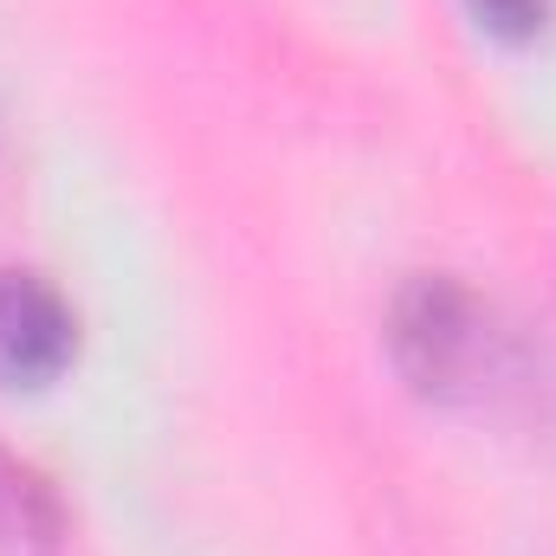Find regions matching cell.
Listing matches in <instances>:
<instances>
[{
  "instance_id": "obj_1",
  "label": "cell",
  "mask_w": 556,
  "mask_h": 556,
  "mask_svg": "<svg viewBox=\"0 0 556 556\" xmlns=\"http://www.w3.org/2000/svg\"><path fill=\"white\" fill-rule=\"evenodd\" d=\"M472 350H479V330H472L466 291L446 278L408 285V298L395 304V356L420 389H453L466 376Z\"/></svg>"
},
{
  "instance_id": "obj_4",
  "label": "cell",
  "mask_w": 556,
  "mask_h": 556,
  "mask_svg": "<svg viewBox=\"0 0 556 556\" xmlns=\"http://www.w3.org/2000/svg\"><path fill=\"white\" fill-rule=\"evenodd\" d=\"M472 13H479L492 33H505V39H531V33L544 26L551 0H472Z\"/></svg>"
},
{
  "instance_id": "obj_2",
  "label": "cell",
  "mask_w": 556,
  "mask_h": 556,
  "mask_svg": "<svg viewBox=\"0 0 556 556\" xmlns=\"http://www.w3.org/2000/svg\"><path fill=\"white\" fill-rule=\"evenodd\" d=\"M72 311L33 273H0V382L39 389L72 363Z\"/></svg>"
},
{
  "instance_id": "obj_3",
  "label": "cell",
  "mask_w": 556,
  "mask_h": 556,
  "mask_svg": "<svg viewBox=\"0 0 556 556\" xmlns=\"http://www.w3.org/2000/svg\"><path fill=\"white\" fill-rule=\"evenodd\" d=\"M59 551V505L52 492L0 453V556H52Z\"/></svg>"
}]
</instances>
